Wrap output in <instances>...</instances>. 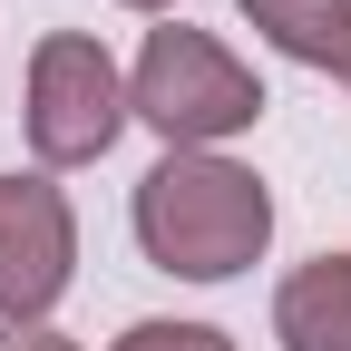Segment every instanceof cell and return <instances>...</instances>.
<instances>
[{
	"mask_svg": "<svg viewBox=\"0 0 351 351\" xmlns=\"http://www.w3.org/2000/svg\"><path fill=\"white\" fill-rule=\"evenodd\" d=\"M137 244L176 283H234L274 244V186L234 156H186L166 147L137 176Z\"/></svg>",
	"mask_w": 351,
	"mask_h": 351,
	"instance_id": "6da1fadb",
	"label": "cell"
},
{
	"mask_svg": "<svg viewBox=\"0 0 351 351\" xmlns=\"http://www.w3.org/2000/svg\"><path fill=\"white\" fill-rule=\"evenodd\" d=\"M0 351H78V341L49 332V322H0Z\"/></svg>",
	"mask_w": 351,
	"mask_h": 351,
	"instance_id": "ba28073f",
	"label": "cell"
},
{
	"mask_svg": "<svg viewBox=\"0 0 351 351\" xmlns=\"http://www.w3.org/2000/svg\"><path fill=\"white\" fill-rule=\"evenodd\" d=\"M117 10H176V0H117Z\"/></svg>",
	"mask_w": 351,
	"mask_h": 351,
	"instance_id": "9c48e42d",
	"label": "cell"
},
{
	"mask_svg": "<svg viewBox=\"0 0 351 351\" xmlns=\"http://www.w3.org/2000/svg\"><path fill=\"white\" fill-rule=\"evenodd\" d=\"M127 117H147L156 137L186 147V156H215L225 137H244V127L263 117V78L215 29L166 20V29H147L137 69H127Z\"/></svg>",
	"mask_w": 351,
	"mask_h": 351,
	"instance_id": "7a4b0ae2",
	"label": "cell"
},
{
	"mask_svg": "<svg viewBox=\"0 0 351 351\" xmlns=\"http://www.w3.org/2000/svg\"><path fill=\"white\" fill-rule=\"evenodd\" d=\"M78 274V215L39 166L0 176V322H49Z\"/></svg>",
	"mask_w": 351,
	"mask_h": 351,
	"instance_id": "277c9868",
	"label": "cell"
},
{
	"mask_svg": "<svg viewBox=\"0 0 351 351\" xmlns=\"http://www.w3.org/2000/svg\"><path fill=\"white\" fill-rule=\"evenodd\" d=\"M108 351H234L215 322H127Z\"/></svg>",
	"mask_w": 351,
	"mask_h": 351,
	"instance_id": "52a82bcc",
	"label": "cell"
},
{
	"mask_svg": "<svg viewBox=\"0 0 351 351\" xmlns=\"http://www.w3.org/2000/svg\"><path fill=\"white\" fill-rule=\"evenodd\" d=\"M332 78H341V88H351V59H341V69H332Z\"/></svg>",
	"mask_w": 351,
	"mask_h": 351,
	"instance_id": "30bf717a",
	"label": "cell"
},
{
	"mask_svg": "<svg viewBox=\"0 0 351 351\" xmlns=\"http://www.w3.org/2000/svg\"><path fill=\"white\" fill-rule=\"evenodd\" d=\"M274 341L283 351H351V254H313V263L283 274Z\"/></svg>",
	"mask_w": 351,
	"mask_h": 351,
	"instance_id": "5b68a950",
	"label": "cell"
},
{
	"mask_svg": "<svg viewBox=\"0 0 351 351\" xmlns=\"http://www.w3.org/2000/svg\"><path fill=\"white\" fill-rule=\"evenodd\" d=\"M234 10L302 69H341L351 59V0H234Z\"/></svg>",
	"mask_w": 351,
	"mask_h": 351,
	"instance_id": "8992f818",
	"label": "cell"
},
{
	"mask_svg": "<svg viewBox=\"0 0 351 351\" xmlns=\"http://www.w3.org/2000/svg\"><path fill=\"white\" fill-rule=\"evenodd\" d=\"M20 127H29L39 176L49 166H98L117 147V127H127V69L88 29H49L29 49V108H20Z\"/></svg>",
	"mask_w": 351,
	"mask_h": 351,
	"instance_id": "3957f363",
	"label": "cell"
}]
</instances>
